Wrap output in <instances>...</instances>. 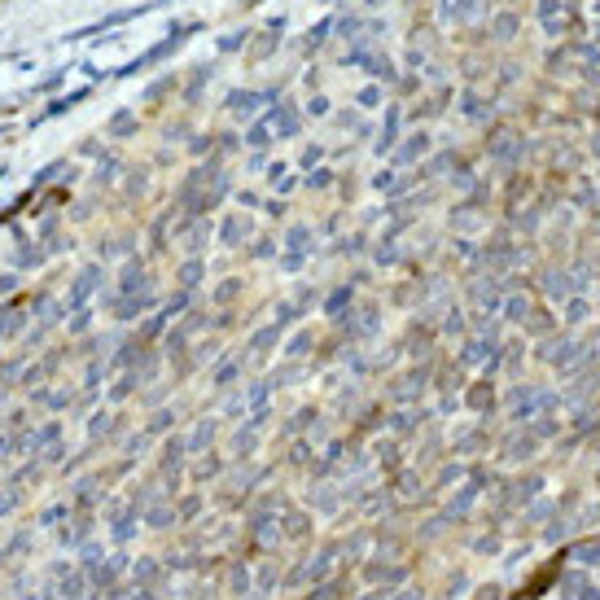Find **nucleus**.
<instances>
[{
    "label": "nucleus",
    "instance_id": "obj_1",
    "mask_svg": "<svg viewBox=\"0 0 600 600\" xmlns=\"http://www.w3.org/2000/svg\"><path fill=\"white\" fill-rule=\"evenodd\" d=\"M131 127H136V118H131V114H118L114 118V131H131Z\"/></svg>",
    "mask_w": 600,
    "mask_h": 600
}]
</instances>
